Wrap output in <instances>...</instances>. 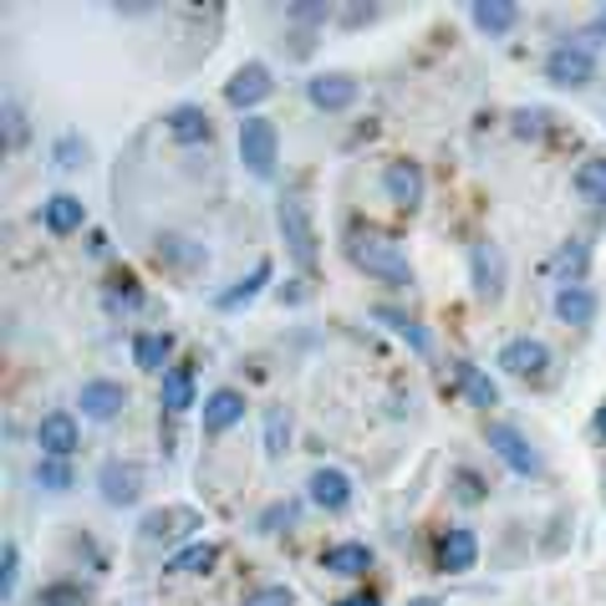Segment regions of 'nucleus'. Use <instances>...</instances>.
<instances>
[{
	"label": "nucleus",
	"instance_id": "obj_31",
	"mask_svg": "<svg viewBox=\"0 0 606 606\" xmlns=\"http://www.w3.org/2000/svg\"><path fill=\"white\" fill-rule=\"evenodd\" d=\"M576 194L606 209V153H592V159L576 168Z\"/></svg>",
	"mask_w": 606,
	"mask_h": 606
},
{
	"label": "nucleus",
	"instance_id": "obj_36",
	"mask_svg": "<svg viewBox=\"0 0 606 606\" xmlns=\"http://www.w3.org/2000/svg\"><path fill=\"white\" fill-rule=\"evenodd\" d=\"M88 159H92V149H88V138L82 133H67L57 143V168H82Z\"/></svg>",
	"mask_w": 606,
	"mask_h": 606
},
{
	"label": "nucleus",
	"instance_id": "obj_33",
	"mask_svg": "<svg viewBox=\"0 0 606 606\" xmlns=\"http://www.w3.org/2000/svg\"><path fill=\"white\" fill-rule=\"evenodd\" d=\"M285 448H291V413H285V408H270L266 413V454L285 458Z\"/></svg>",
	"mask_w": 606,
	"mask_h": 606
},
{
	"label": "nucleus",
	"instance_id": "obj_47",
	"mask_svg": "<svg viewBox=\"0 0 606 606\" xmlns=\"http://www.w3.org/2000/svg\"><path fill=\"white\" fill-rule=\"evenodd\" d=\"M341 606H383V602H377V596H372V592H357V596H347V602H341Z\"/></svg>",
	"mask_w": 606,
	"mask_h": 606
},
{
	"label": "nucleus",
	"instance_id": "obj_27",
	"mask_svg": "<svg viewBox=\"0 0 606 606\" xmlns=\"http://www.w3.org/2000/svg\"><path fill=\"white\" fill-rule=\"evenodd\" d=\"M168 133H174L178 143H209V113L199 103H178L174 113H168Z\"/></svg>",
	"mask_w": 606,
	"mask_h": 606
},
{
	"label": "nucleus",
	"instance_id": "obj_1",
	"mask_svg": "<svg viewBox=\"0 0 606 606\" xmlns=\"http://www.w3.org/2000/svg\"><path fill=\"white\" fill-rule=\"evenodd\" d=\"M341 240H347V260H352L362 276H372V281H383V285H413L408 250H403L393 235H383L377 224L352 220L341 230Z\"/></svg>",
	"mask_w": 606,
	"mask_h": 606
},
{
	"label": "nucleus",
	"instance_id": "obj_23",
	"mask_svg": "<svg viewBox=\"0 0 606 606\" xmlns=\"http://www.w3.org/2000/svg\"><path fill=\"white\" fill-rule=\"evenodd\" d=\"M372 316H377L383 326H393V331H398V337L408 341V347H413L418 357H433V337H429V326H418L413 316H403L398 306H372Z\"/></svg>",
	"mask_w": 606,
	"mask_h": 606
},
{
	"label": "nucleus",
	"instance_id": "obj_4",
	"mask_svg": "<svg viewBox=\"0 0 606 606\" xmlns=\"http://www.w3.org/2000/svg\"><path fill=\"white\" fill-rule=\"evenodd\" d=\"M276 159H281L276 123H266V118H245V123H240V163H245L255 178H276Z\"/></svg>",
	"mask_w": 606,
	"mask_h": 606
},
{
	"label": "nucleus",
	"instance_id": "obj_43",
	"mask_svg": "<svg viewBox=\"0 0 606 606\" xmlns=\"http://www.w3.org/2000/svg\"><path fill=\"white\" fill-rule=\"evenodd\" d=\"M377 11H383V5H352V11L341 15V26H347V31H357V26H368V21H377Z\"/></svg>",
	"mask_w": 606,
	"mask_h": 606
},
{
	"label": "nucleus",
	"instance_id": "obj_18",
	"mask_svg": "<svg viewBox=\"0 0 606 606\" xmlns=\"http://www.w3.org/2000/svg\"><path fill=\"white\" fill-rule=\"evenodd\" d=\"M454 387H458V398L469 403V408H479V413H489V408L500 403V387L489 383L474 362H454Z\"/></svg>",
	"mask_w": 606,
	"mask_h": 606
},
{
	"label": "nucleus",
	"instance_id": "obj_11",
	"mask_svg": "<svg viewBox=\"0 0 606 606\" xmlns=\"http://www.w3.org/2000/svg\"><path fill=\"white\" fill-rule=\"evenodd\" d=\"M469 281L479 301H500L504 296V255L494 245H474L469 250Z\"/></svg>",
	"mask_w": 606,
	"mask_h": 606
},
{
	"label": "nucleus",
	"instance_id": "obj_22",
	"mask_svg": "<svg viewBox=\"0 0 606 606\" xmlns=\"http://www.w3.org/2000/svg\"><path fill=\"white\" fill-rule=\"evenodd\" d=\"M168 357H174V337H168V331H143V337H133L138 372H168Z\"/></svg>",
	"mask_w": 606,
	"mask_h": 606
},
{
	"label": "nucleus",
	"instance_id": "obj_40",
	"mask_svg": "<svg viewBox=\"0 0 606 606\" xmlns=\"http://www.w3.org/2000/svg\"><path fill=\"white\" fill-rule=\"evenodd\" d=\"M15 581H21V550L5 540V546H0V596H11Z\"/></svg>",
	"mask_w": 606,
	"mask_h": 606
},
{
	"label": "nucleus",
	"instance_id": "obj_28",
	"mask_svg": "<svg viewBox=\"0 0 606 606\" xmlns=\"http://www.w3.org/2000/svg\"><path fill=\"white\" fill-rule=\"evenodd\" d=\"M266 281H270V260H260V266H255L250 276H245V281L224 285L220 296H214V311H240V306H250L255 291H266Z\"/></svg>",
	"mask_w": 606,
	"mask_h": 606
},
{
	"label": "nucleus",
	"instance_id": "obj_7",
	"mask_svg": "<svg viewBox=\"0 0 606 606\" xmlns=\"http://www.w3.org/2000/svg\"><path fill=\"white\" fill-rule=\"evenodd\" d=\"M546 77L556 88H586L596 77V51L586 42H566L546 57Z\"/></svg>",
	"mask_w": 606,
	"mask_h": 606
},
{
	"label": "nucleus",
	"instance_id": "obj_17",
	"mask_svg": "<svg viewBox=\"0 0 606 606\" xmlns=\"http://www.w3.org/2000/svg\"><path fill=\"white\" fill-rule=\"evenodd\" d=\"M306 494L322 504V510H331V515H337V510H347V504H352V479H347L341 469H311Z\"/></svg>",
	"mask_w": 606,
	"mask_h": 606
},
{
	"label": "nucleus",
	"instance_id": "obj_26",
	"mask_svg": "<svg viewBox=\"0 0 606 606\" xmlns=\"http://www.w3.org/2000/svg\"><path fill=\"white\" fill-rule=\"evenodd\" d=\"M214 561H220V550L209 540H189L184 550L168 556V576H205V571H214Z\"/></svg>",
	"mask_w": 606,
	"mask_h": 606
},
{
	"label": "nucleus",
	"instance_id": "obj_30",
	"mask_svg": "<svg viewBox=\"0 0 606 606\" xmlns=\"http://www.w3.org/2000/svg\"><path fill=\"white\" fill-rule=\"evenodd\" d=\"M586 270H592V245H586V240H566L561 255H556V276H561V285H581Z\"/></svg>",
	"mask_w": 606,
	"mask_h": 606
},
{
	"label": "nucleus",
	"instance_id": "obj_16",
	"mask_svg": "<svg viewBox=\"0 0 606 606\" xmlns=\"http://www.w3.org/2000/svg\"><path fill=\"white\" fill-rule=\"evenodd\" d=\"M240 418H245V393H235V387H220V393H209V403H205V433H209V439L230 433Z\"/></svg>",
	"mask_w": 606,
	"mask_h": 606
},
{
	"label": "nucleus",
	"instance_id": "obj_15",
	"mask_svg": "<svg viewBox=\"0 0 606 606\" xmlns=\"http://www.w3.org/2000/svg\"><path fill=\"white\" fill-rule=\"evenodd\" d=\"M474 556H479V535H474V531H444V535H439V546H433V566H439L444 576L469 571Z\"/></svg>",
	"mask_w": 606,
	"mask_h": 606
},
{
	"label": "nucleus",
	"instance_id": "obj_29",
	"mask_svg": "<svg viewBox=\"0 0 606 606\" xmlns=\"http://www.w3.org/2000/svg\"><path fill=\"white\" fill-rule=\"evenodd\" d=\"M31 485L51 489V494H67V489L77 485V464H72V458H51V454H46L42 464L31 469Z\"/></svg>",
	"mask_w": 606,
	"mask_h": 606
},
{
	"label": "nucleus",
	"instance_id": "obj_9",
	"mask_svg": "<svg viewBox=\"0 0 606 606\" xmlns=\"http://www.w3.org/2000/svg\"><path fill=\"white\" fill-rule=\"evenodd\" d=\"M357 77L352 72H316L306 82V97L316 113H341V107H352L357 103Z\"/></svg>",
	"mask_w": 606,
	"mask_h": 606
},
{
	"label": "nucleus",
	"instance_id": "obj_46",
	"mask_svg": "<svg viewBox=\"0 0 606 606\" xmlns=\"http://www.w3.org/2000/svg\"><path fill=\"white\" fill-rule=\"evenodd\" d=\"M592 439H602V444H606V403L596 408V418H592Z\"/></svg>",
	"mask_w": 606,
	"mask_h": 606
},
{
	"label": "nucleus",
	"instance_id": "obj_35",
	"mask_svg": "<svg viewBox=\"0 0 606 606\" xmlns=\"http://www.w3.org/2000/svg\"><path fill=\"white\" fill-rule=\"evenodd\" d=\"M92 592L88 586H77V581H51L42 592V606H88Z\"/></svg>",
	"mask_w": 606,
	"mask_h": 606
},
{
	"label": "nucleus",
	"instance_id": "obj_32",
	"mask_svg": "<svg viewBox=\"0 0 606 606\" xmlns=\"http://www.w3.org/2000/svg\"><path fill=\"white\" fill-rule=\"evenodd\" d=\"M159 250L168 255V266H178V270H199V266H205V245H189L184 235H163Z\"/></svg>",
	"mask_w": 606,
	"mask_h": 606
},
{
	"label": "nucleus",
	"instance_id": "obj_34",
	"mask_svg": "<svg viewBox=\"0 0 606 606\" xmlns=\"http://www.w3.org/2000/svg\"><path fill=\"white\" fill-rule=\"evenodd\" d=\"M326 15H331V5H326V0H296V5H285L291 31H322Z\"/></svg>",
	"mask_w": 606,
	"mask_h": 606
},
{
	"label": "nucleus",
	"instance_id": "obj_6",
	"mask_svg": "<svg viewBox=\"0 0 606 606\" xmlns=\"http://www.w3.org/2000/svg\"><path fill=\"white\" fill-rule=\"evenodd\" d=\"M485 444L494 448V454H500L515 474H525V479H535V474H540V454H535V444L515 429V423H500V418H494V423H485Z\"/></svg>",
	"mask_w": 606,
	"mask_h": 606
},
{
	"label": "nucleus",
	"instance_id": "obj_13",
	"mask_svg": "<svg viewBox=\"0 0 606 606\" xmlns=\"http://www.w3.org/2000/svg\"><path fill=\"white\" fill-rule=\"evenodd\" d=\"M36 444H42V454L51 458H72L77 444H82V429H77V418L72 413H46L42 423H36Z\"/></svg>",
	"mask_w": 606,
	"mask_h": 606
},
{
	"label": "nucleus",
	"instance_id": "obj_44",
	"mask_svg": "<svg viewBox=\"0 0 606 606\" xmlns=\"http://www.w3.org/2000/svg\"><path fill=\"white\" fill-rule=\"evenodd\" d=\"M311 42H316V31H291V57H311Z\"/></svg>",
	"mask_w": 606,
	"mask_h": 606
},
{
	"label": "nucleus",
	"instance_id": "obj_39",
	"mask_svg": "<svg viewBox=\"0 0 606 606\" xmlns=\"http://www.w3.org/2000/svg\"><path fill=\"white\" fill-rule=\"evenodd\" d=\"M454 494H458V504H479V500L489 494V485H485V479H479L474 469H458V474H454Z\"/></svg>",
	"mask_w": 606,
	"mask_h": 606
},
{
	"label": "nucleus",
	"instance_id": "obj_45",
	"mask_svg": "<svg viewBox=\"0 0 606 606\" xmlns=\"http://www.w3.org/2000/svg\"><path fill=\"white\" fill-rule=\"evenodd\" d=\"M586 42H606V5H602V15L586 21Z\"/></svg>",
	"mask_w": 606,
	"mask_h": 606
},
{
	"label": "nucleus",
	"instance_id": "obj_42",
	"mask_svg": "<svg viewBox=\"0 0 606 606\" xmlns=\"http://www.w3.org/2000/svg\"><path fill=\"white\" fill-rule=\"evenodd\" d=\"M255 525H260V531H285V525H296V504H276V510H266Z\"/></svg>",
	"mask_w": 606,
	"mask_h": 606
},
{
	"label": "nucleus",
	"instance_id": "obj_5",
	"mask_svg": "<svg viewBox=\"0 0 606 606\" xmlns=\"http://www.w3.org/2000/svg\"><path fill=\"white\" fill-rule=\"evenodd\" d=\"M143 485H149V469L133 464V458H107L103 469H97V494L113 510H128V504L143 500Z\"/></svg>",
	"mask_w": 606,
	"mask_h": 606
},
{
	"label": "nucleus",
	"instance_id": "obj_24",
	"mask_svg": "<svg viewBox=\"0 0 606 606\" xmlns=\"http://www.w3.org/2000/svg\"><path fill=\"white\" fill-rule=\"evenodd\" d=\"M194 408V362H174L163 372V413H184Z\"/></svg>",
	"mask_w": 606,
	"mask_h": 606
},
{
	"label": "nucleus",
	"instance_id": "obj_8",
	"mask_svg": "<svg viewBox=\"0 0 606 606\" xmlns=\"http://www.w3.org/2000/svg\"><path fill=\"white\" fill-rule=\"evenodd\" d=\"M270 92H276V77H270L266 61H245V67H235V72H230V82H224V103L250 113V107L266 103Z\"/></svg>",
	"mask_w": 606,
	"mask_h": 606
},
{
	"label": "nucleus",
	"instance_id": "obj_21",
	"mask_svg": "<svg viewBox=\"0 0 606 606\" xmlns=\"http://www.w3.org/2000/svg\"><path fill=\"white\" fill-rule=\"evenodd\" d=\"M82 214H88V209H82L77 194H51V199L42 205V224L51 230V235H72V230H82Z\"/></svg>",
	"mask_w": 606,
	"mask_h": 606
},
{
	"label": "nucleus",
	"instance_id": "obj_3",
	"mask_svg": "<svg viewBox=\"0 0 606 606\" xmlns=\"http://www.w3.org/2000/svg\"><path fill=\"white\" fill-rule=\"evenodd\" d=\"M281 240L285 250H291V260H296V270H316V224H311V209L301 205V194H285L281 199Z\"/></svg>",
	"mask_w": 606,
	"mask_h": 606
},
{
	"label": "nucleus",
	"instance_id": "obj_19",
	"mask_svg": "<svg viewBox=\"0 0 606 606\" xmlns=\"http://www.w3.org/2000/svg\"><path fill=\"white\" fill-rule=\"evenodd\" d=\"M596 306H602V296H596L592 285H561V296H556V316L566 326H592Z\"/></svg>",
	"mask_w": 606,
	"mask_h": 606
},
{
	"label": "nucleus",
	"instance_id": "obj_20",
	"mask_svg": "<svg viewBox=\"0 0 606 606\" xmlns=\"http://www.w3.org/2000/svg\"><path fill=\"white\" fill-rule=\"evenodd\" d=\"M469 15H474V26L485 31V36H504V31L520 26V5H515V0H474Z\"/></svg>",
	"mask_w": 606,
	"mask_h": 606
},
{
	"label": "nucleus",
	"instance_id": "obj_12",
	"mask_svg": "<svg viewBox=\"0 0 606 606\" xmlns=\"http://www.w3.org/2000/svg\"><path fill=\"white\" fill-rule=\"evenodd\" d=\"M546 368H550L546 341L515 337V341H504V347H500V372H510V377H540Z\"/></svg>",
	"mask_w": 606,
	"mask_h": 606
},
{
	"label": "nucleus",
	"instance_id": "obj_2",
	"mask_svg": "<svg viewBox=\"0 0 606 606\" xmlns=\"http://www.w3.org/2000/svg\"><path fill=\"white\" fill-rule=\"evenodd\" d=\"M205 515L194 510V504H159L149 515L138 520V540H153V546H189L194 535H199Z\"/></svg>",
	"mask_w": 606,
	"mask_h": 606
},
{
	"label": "nucleus",
	"instance_id": "obj_41",
	"mask_svg": "<svg viewBox=\"0 0 606 606\" xmlns=\"http://www.w3.org/2000/svg\"><path fill=\"white\" fill-rule=\"evenodd\" d=\"M240 606H296V592H291V586H260V592H250Z\"/></svg>",
	"mask_w": 606,
	"mask_h": 606
},
{
	"label": "nucleus",
	"instance_id": "obj_14",
	"mask_svg": "<svg viewBox=\"0 0 606 606\" xmlns=\"http://www.w3.org/2000/svg\"><path fill=\"white\" fill-rule=\"evenodd\" d=\"M123 387L113 383V377H92V383H82V393H77V408H82V418H97V423H113V418L123 413Z\"/></svg>",
	"mask_w": 606,
	"mask_h": 606
},
{
	"label": "nucleus",
	"instance_id": "obj_37",
	"mask_svg": "<svg viewBox=\"0 0 606 606\" xmlns=\"http://www.w3.org/2000/svg\"><path fill=\"white\" fill-rule=\"evenodd\" d=\"M515 133L520 138H546L550 133V113H546V107H520V113H515Z\"/></svg>",
	"mask_w": 606,
	"mask_h": 606
},
{
	"label": "nucleus",
	"instance_id": "obj_38",
	"mask_svg": "<svg viewBox=\"0 0 606 606\" xmlns=\"http://www.w3.org/2000/svg\"><path fill=\"white\" fill-rule=\"evenodd\" d=\"M26 138H31V123H26V113L15 103H5V149H26Z\"/></svg>",
	"mask_w": 606,
	"mask_h": 606
},
{
	"label": "nucleus",
	"instance_id": "obj_10",
	"mask_svg": "<svg viewBox=\"0 0 606 606\" xmlns=\"http://www.w3.org/2000/svg\"><path fill=\"white\" fill-rule=\"evenodd\" d=\"M383 189H387V199H393L403 214H413V209L423 205V168H418L413 159H393L383 168Z\"/></svg>",
	"mask_w": 606,
	"mask_h": 606
},
{
	"label": "nucleus",
	"instance_id": "obj_25",
	"mask_svg": "<svg viewBox=\"0 0 606 606\" xmlns=\"http://www.w3.org/2000/svg\"><path fill=\"white\" fill-rule=\"evenodd\" d=\"M326 571H337V576H368L372 571V550L362 546V540H341V546H331L322 556Z\"/></svg>",
	"mask_w": 606,
	"mask_h": 606
}]
</instances>
